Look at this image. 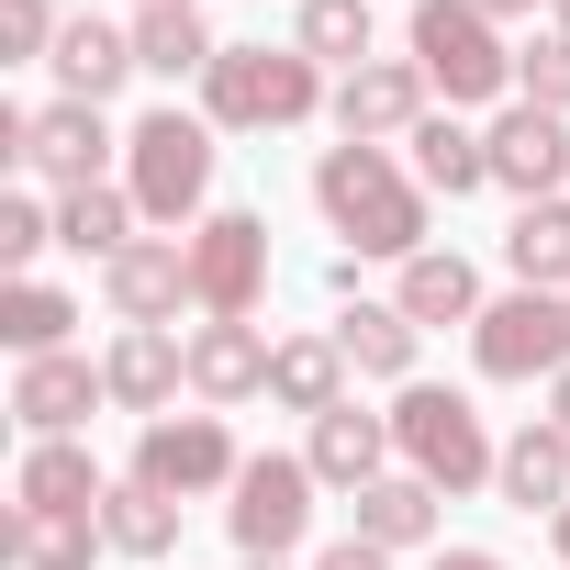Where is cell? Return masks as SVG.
Here are the masks:
<instances>
[{"label": "cell", "mask_w": 570, "mask_h": 570, "mask_svg": "<svg viewBox=\"0 0 570 570\" xmlns=\"http://www.w3.org/2000/svg\"><path fill=\"white\" fill-rule=\"evenodd\" d=\"M314 202L347 235V257H392V268L425 257V179L392 146H325L314 157Z\"/></svg>", "instance_id": "obj_1"}, {"label": "cell", "mask_w": 570, "mask_h": 570, "mask_svg": "<svg viewBox=\"0 0 570 570\" xmlns=\"http://www.w3.org/2000/svg\"><path fill=\"white\" fill-rule=\"evenodd\" d=\"M325 101H336V90H325V68H314L303 46H224L213 79H202L213 135H292V124H314Z\"/></svg>", "instance_id": "obj_2"}, {"label": "cell", "mask_w": 570, "mask_h": 570, "mask_svg": "<svg viewBox=\"0 0 570 570\" xmlns=\"http://www.w3.org/2000/svg\"><path fill=\"white\" fill-rule=\"evenodd\" d=\"M213 112H146L135 135H124V190H135V213L157 224V235H190L202 224V202H213Z\"/></svg>", "instance_id": "obj_3"}, {"label": "cell", "mask_w": 570, "mask_h": 570, "mask_svg": "<svg viewBox=\"0 0 570 570\" xmlns=\"http://www.w3.org/2000/svg\"><path fill=\"white\" fill-rule=\"evenodd\" d=\"M392 448H403V470H414V481H436L448 503H459V492H481V481L503 470V448H492L481 403H470V392H448V381H403V403H392Z\"/></svg>", "instance_id": "obj_4"}, {"label": "cell", "mask_w": 570, "mask_h": 570, "mask_svg": "<svg viewBox=\"0 0 570 570\" xmlns=\"http://www.w3.org/2000/svg\"><path fill=\"white\" fill-rule=\"evenodd\" d=\"M403 57L425 68V90H436L448 112H470V101H503V90H514V46H503V23H492V12H470V0H414Z\"/></svg>", "instance_id": "obj_5"}, {"label": "cell", "mask_w": 570, "mask_h": 570, "mask_svg": "<svg viewBox=\"0 0 570 570\" xmlns=\"http://www.w3.org/2000/svg\"><path fill=\"white\" fill-rule=\"evenodd\" d=\"M257 303H268V213L224 202V213L190 224V314L202 325H257Z\"/></svg>", "instance_id": "obj_6"}, {"label": "cell", "mask_w": 570, "mask_h": 570, "mask_svg": "<svg viewBox=\"0 0 570 570\" xmlns=\"http://www.w3.org/2000/svg\"><path fill=\"white\" fill-rule=\"evenodd\" d=\"M481 381H559L570 370V292H503L470 325Z\"/></svg>", "instance_id": "obj_7"}, {"label": "cell", "mask_w": 570, "mask_h": 570, "mask_svg": "<svg viewBox=\"0 0 570 570\" xmlns=\"http://www.w3.org/2000/svg\"><path fill=\"white\" fill-rule=\"evenodd\" d=\"M314 459H246L235 470V503H224V525H235V548L246 559H292L303 548V525H314Z\"/></svg>", "instance_id": "obj_8"}, {"label": "cell", "mask_w": 570, "mask_h": 570, "mask_svg": "<svg viewBox=\"0 0 570 570\" xmlns=\"http://www.w3.org/2000/svg\"><path fill=\"white\" fill-rule=\"evenodd\" d=\"M325 112H336V135H347V146H403V135L436 112V90H425V68H414V57H370V68H347V79H336V101H325Z\"/></svg>", "instance_id": "obj_9"}, {"label": "cell", "mask_w": 570, "mask_h": 570, "mask_svg": "<svg viewBox=\"0 0 570 570\" xmlns=\"http://www.w3.org/2000/svg\"><path fill=\"white\" fill-rule=\"evenodd\" d=\"M235 436H224V414H157L146 436H135V481H157V492H235Z\"/></svg>", "instance_id": "obj_10"}, {"label": "cell", "mask_w": 570, "mask_h": 570, "mask_svg": "<svg viewBox=\"0 0 570 570\" xmlns=\"http://www.w3.org/2000/svg\"><path fill=\"white\" fill-rule=\"evenodd\" d=\"M481 146H492V190H514V202H559V179H570V124H559V112L503 101V112L481 124Z\"/></svg>", "instance_id": "obj_11"}, {"label": "cell", "mask_w": 570, "mask_h": 570, "mask_svg": "<svg viewBox=\"0 0 570 570\" xmlns=\"http://www.w3.org/2000/svg\"><path fill=\"white\" fill-rule=\"evenodd\" d=\"M101 303H112V325H179V303H190V235H135L101 268Z\"/></svg>", "instance_id": "obj_12"}, {"label": "cell", "mask_w": 570, "mask_h": 570, "mask_svg": "<svg viewBox=\"0 0 570 570\" xmlns=\"http://www.w3.org/2000/svg\"><path fill=\"white\" fill-rule=\"evenodd\" d=\"M101 381H112V403H124V414H146V425H157V414L179 403V381H190V336H179V325H124V336H112V358H101Z\"/></svg>", "instance_id": "obj_13"}, {"label": "cell", "mask_w": 570, "mask_h": 570, "mask_svg": "<svg viewBox=\"0 0 570 570\" xmlns=\"http://www.w3.org/2000/svg\"><path fill=\"white\" fill-rule=\"evenodd\" d=\"M90 403H112V381H101L79 347H57V358H23V370H12V414H23V436H79V425H90Z\"/></svg>", "instance_id": "obj_14"}, {"label": "cell", "mask_w": 570, "mask_h": 570, "mask_svg": "<svg viewBox=\"0 0 570 570\" xmlns=\"http://www.w3.org/2000/svg\"><path fill=\"white\" fill-rule=\"evenodd\" d=\"M112 146H124V135L101 124V101H46V112H35V135H23V168H46L57 190H90Z\"/></svg>", "instance_id": "obj_15"}, {"label": "cell", "mask_w": 570, "mask_h": 570, "mask_svg": "<svg viewBox=\"0 0 570 570\" xmlns=\"http://www.w3.org/2000/svg\"><path fill=\"white\" fill-rule=\"evenodd\" d=\"M303 459H314V481H325V492H347V503H358V492H370L403 448H392V414L336 403V414H314V448H303Z\"/></svg>", "instance_id": "obj_16"}, {"label": "cell", "mask_w": 570, "mask_h": 570, "mask_svg": "<svg viewBox=\"0 0 570 570\" xmlns=\"http://www.w3.org/2000/svg\"><path fill=\"white\" fill-rule=\"evenodd\" d=\"M101 459L79 448V436H35L23 448V470H12V514H101Z\"/></svg>", "instance_id": "obj_17"}, {"label": "cell", "mask_w": 570, "mask_h": 570, "mask_svg": "<svg viewBox=\"0 0 570 570\" xmlns=\"http://www.w3.org/2000/svg\"><path fill=\"white\" fill-rule=\"evenodd\" d=\"M268 358H279L268 325H190V392L202 403H257L268 392Z\"/></svg>", "instance_id": "obj_18"}, {"label": "cell", "mask_w": 570, "mask_h": 570, "mask_svg": "<svg viewBox=\"0 0 570 570\" xmlns=\"http://www.w3.org/2000/svg\"><path fill=\"white\" fill-rule=\"evenodd\" d=\"M57 90L68 101H112L124 79H135V23H101V12H68V35H57Z\"/></svg>", "instance_id": "obj_19"}, {"label": "cell", "mask_w": 570, "mask_h": 570, "mask_svg": "<svg viewBox=\"0 0 570 570\" xmlns=\"http://www.w3.org/2000/svg\"><path fill=\"white\" fill-rule=\"evenodd\" d=\"M492 492H503L514 514H548V525H559V514H570V436H559V425H514Z\"/></svg>", "instance_id": "obj_20"}, {"label": "cell", "mask_w": 570, "mask_h": 570, "mask_svg": "<svg viewBox=\"0 0 570 570\" xmlns=\"http://www.w3.org/2000/svg\"><path fill=\"white\" fill-rule=\"evenodd\" d=\"M403 146H414V179H425V202H470V190H492V146H481L459 112H425Z\"/></svg>", "instance_id": "obj_21"}, {"label": "cell", "mask_w": 570, "mask_h": 570, "mask_svg": "<svg viewBox=\"0 0 570 570\" xmlns=\"http://www.w3.org/2000/svg\"><path fill=\"white\" fill-rule=\"evenodd\" d=\"M325 336L347 347V370H358V381H414V347H425V325H414L403 303H347Z\"/></svg>", "instance_id": "obj_22"}, {"label": "cell", "mask_w": 570, "mask_h": 570, "mask_svg": "<svg viewBox=\"0 0 570 570\" xmlns=\"http://www.w3.org/2000/svg\"><path fill=\"white\" fill-rule=\"evenodd\" d=\"M392 303H403L414 325H481V268H470L459 246H425V257H403Z\"/></svg>", "instance_id": "obj_23"}, {"label": "cell", "mask_w": 570, "mask_h": 570, "mask_svg": "<svg viewBox=\"0 0 570 570\" xmlns=\"http://www.w3.org/2000/svg\"><path fill=\"white\" fill-rule=\"evenodd\" d=\"M135 224H146V213H135V190H124V179L57 190V246H68V257H101V268H112V257L135 246Z\"/></svg>", "instance_id": "obj_24"}, {"label": "cell", "mask_w": 570, "mask_h": 570, "mask_svg": "<svg viewBox=\"0 0 570 570\" xmlns=\"http://www.w3.org/2000/svg\"><path fill=\"white\" fill-rule=\"evenodd\" d=\"M268 403H279V414H336V403H347V347H336V336H279Z\"/></svg>", "instance_id": "obj_25"}, {"label": "cell", "mask_w": 570, "mask_h": 570, "mask_svg": "<svg viewBox=\"0 0 570 570\" xmlns=\"http://www.w3.org/2000/svg\"><path fill=\"white\" fill-rule=\"evenodd\" d=\"M503 268H514V292H570V202H514Z\"/></svg>", "instance_id": "obj_26"}, {"label": "cell", "mask_w": 570, "mask_h": 570, "mask_svg": "<svg viewBox=\"0 0 570 570\" xmlns=\"http://www.w3.org/2000/svg\"><path fill=\"white\" fill-rule=\"evenodd\" d=\"M213 23L190 12V0H157V12H135V68L146 79H213Z\"/></svg>", "instance_id": "obj_27"}, {"label": "cell", "mask_w": 570, "mask_h": 570, "mask_svg": "<svg viewBox=\"0 0 570 570\" xmlns=\"http://www.w3.org/2000/svg\"><path fill=\"white\" fill-rule=\"evenodd\" d=\"M436 503H448L436 481H414V470H381V481L358 492V537L403 559V548H425V537H436Z\"/></svg>", "instance_id": "obj_28"}, {"label": "cell", "mask_w": 570, "mask_h": 570, "mask_svg": "<svg viewBox=\"0 0 570 570\" xmlns=\"http://www.w3.org/2000/svg\"><path fill=\"white\" fill-rule=\"evenodd\" d=\"M68 325H79V303L57 292V279H0V347L12 358H57Z\"/></svg>", "instance_id": "obj_29"}, {"label": "cell", "mask_w": 570, "mask_h": 570, "mask_svg": "<svg viewBox=\"0 0 570 570\" xmlns=\"http://www.w3.org/2000/svg\"><path fill=\"white\" fill-rule=\"evenodd\" d=\"M101 537H112L124 559H168V548H179V492H157V481H112V492H101Z\"/></svg>", "instance_id": "obj_30"}, {"label": "cell", "mask_w": 570, "mask_h": 570, "mask_svg": "<svg viewBox=\"0 0 570 570\" xmlns=\"http://www.w3.org/2000/svg\"><path fill=\"white\" fill-rule=\"evenodd\" d=\"M0 537H12V559H23V570H90V559L112 548V537H101V514H12Z\"/></svg>", "instance_id": "obj_31"}, {"label": "cell", "mask_w": 570, "mask_h": 570, "mask_svg": "<svg viewBox=\"0 0 570 570\" xmlns=\"http://www.w3.org/2000/svg\"><path fill=\"white\" fill-rule=\"evenodd\" d=\"M314 68H370V0H303V35Z\"/></svg>", "instance_id": "obj_32"}, {"label": "cell", "mask_w": 570, "mask_h": 570, "mask_svg": "<svg viewBox=\"0 0 570 570\" xmlns=\"http://www.w3.org/2000/svg\"><path fill=\"white\" fill-rule=\"evenodd\" d=\"M514 101H537V112L570 124V35H559V23H548L537 46H514Z\"/></svg>", "instance_id": "obj_33"}, {"label": "cell", "mask_w": 570, "mask_h": 570, "mask_svg": "<svg viewBox=\"0 0 570 570\" xmlns=\"http://www.w3.org/2000/svg\"><path fill=\"white\" fill-rule=\"evenodd\" d=\"M57 246V202H35V190H12L0 202V268L12 279H35V257Z\"/></svg>", "instance_id": "obj_34"}, {"label": "cell", "mask_w": 570, "mask_h": 570, "mask_svg": "<svg viewBox=\"0 0 570 570\" xmlns=\"http://www.w3.org/2000/svg\"><path fill=\"white\" fill-rule=\"evenodd\" d=\"M57 0H0V68H23V57H57Z\"/></svg>", "instance_id": "obj_35"}, {"label": "cell", "mask_w": 570, "mask_h": 570, "mask_svg": "<svg viewBox=\"0 0 570 570\" xmlns=\"http://www.w3.org/2000/svg\"><path fill=\"white\" fill-rule=\"evenodd\" d=\"M314 570H392V548H370V537H336Z\"/></svg>", "instance_id": "obj_36"}, {"label": "cell", "mask_w": 570, "mask_h": 570, "mask_svg": "<svg viewBox=\"0 0 570 570\" xmlns=\"http://www.w3.org/2000/svg\"><path fill=\"white\" fill-rule=\"evenodd\" d=\"M436 570H514V559H492V548H436Z\"/></svg>", "instance_id": "obj_37"}, {"label": "cell", "mask_w": 570, "mask_h": 570, "mask_svg": "<svg viewBox=\"0 0 570 570\" xmlns=\"http://www.w3.org/2000/svg\"><path fill=\"white\" fill-rule=\"evenodd\" d=\"M548 425H559V436H570V370H559V381H548Z\"/></svg>", "instance_id": "obj_38"}, {"label": "cell", "mask_w": 570, "mask_h": 570, "mask_svg": "<svg viewBox=\"0 0 570 570\" xmlns=\"http://www.w3.org/2000/svg\"><path fill=\"white\" fill-rule=\"evenodd\" d=\"M470 12H492V23H525V12H537V0H470Z\"/></svg>", "instance_id": "obj_39"}, {"label": "cell", "mask_w": 570, "mask_h": 570, "mask_svg": "<svg viewBox=\"0 0 570 570\" xmlns=\"http://www.w3.org/2000/svg\"><path fill=\"white\" fill-rule=\"evenodd\" d=\"M548 537H559V570H570V514H559V525H548Z\"/></svg>", "instance_id": "obj_40"}, {"label": "cell", "mask_w": 570, "mask_h": 570, "mask_svg": "<svg viewBox=\"0 0 570 570\" xmlns=\"http://www.w3.org/2000/svg\"><path fill=\"white\" fill-rule=\"evenodd\" d=\"M548 12H559V35H570V0H548Z\"/></svg>", "instance_id": "obj_41"}, {"label": "cell", "mask_w": 570, "mask_h": 570, "mask_svg": "<svg viewBox=\"0 0 570 570\" xmlns=\"http://www.w3.org/2000/svg\"><path fill=\"white\" fill-rule=\"evenodd\" d=\"M246 570H292V559H246Z\"/></svg>", "instance_id": "obj_42"}, {"label": "cell", "mask_w": 570, "mask_h": 570, "mask_svg": "<svg viewBox=\"0 0 570 570\" xmlns=\"http://www.w3.org/2000/svg\"><path fill=\"white\" fill-rule=\"evenodd\" d=\"M135 12H157V0H135Z\"/></svg>", "instance_id": "obj_43"}]
</instances>
